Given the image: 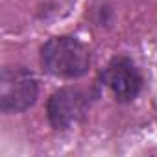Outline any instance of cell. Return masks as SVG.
<instances>
[{
  "mask_svg": "<svg viewBox=\"0 0 157 157\" xmlns=\"http://www.w3.org/2000/svg\"><path fill=\"white\" fill-rule=\"evenodd\" d=\"M41 65L56 78L76 80L87 74L91 67V54L89 48L76 37H52L41 46Z\"/></svg>",
  "mask_w": 157,
  "mask_h": 157,
  "instance_id": "1",
  "label": "cell"
},
{
  "mask_svg": "<svg viewBox=\"0 0 157 157\" xmlns=\"http://www.w3.org/2000/svg\"><path fill=\"white\" fill-rule=\"evenodd\" d=\"M39 96V83L26 67H4L0 72V111L6 115L30 109Z\"/></svg>",
  "mask_w": 157,
  "mask_h": 157,
  "instance_id": "2",
  "label": "cell"
},
{
  "mask_svg": "<svg viewBox=\"0 0 157 157\" xmlns=\"http://www.w3.org/2000/svg\"><path fill=\"white\" fill-rule=\"evenodd\" d=\"M91 107V94L76 87L57 89L46 102L48 122L54 129H68L83 120Z\"/></svg>",
  "mask_w": 157,
  "mask_h": 157,
  "instance_id": "3",
  "label": "cell"
},
{
  "mask_svg": "<svg viewBox=\"0 0 157 157\" xmlns=\"http://www.w3.org/2000/svg\"><path fill=\"white\" fill-rule=\"evenodd\" d=\"M100 82L109 87L115 98L122 104L133 102L144 85L140 70L126 56H117L107 63V67L100 72Z\"/></svg>",
  "mask_w": 157,
  "mask_h": 157,
  "instance_id": "4",
  "label": "cell"
}]
</instances>
